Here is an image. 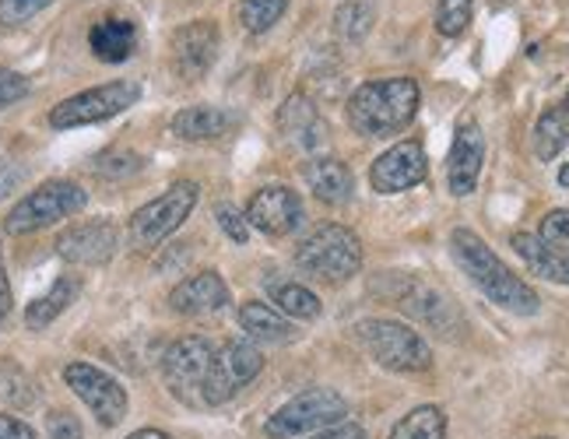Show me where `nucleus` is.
Segmentation results:
<instances>
[{
  "label": "nucleus",
  "instance_id": "1",
  "mask_svg": "<svg viewBox=\"0 0 569 439\" xmlns=\"http://www.w3.org/2000/svg\"><path fill=\"white\" fill-rule=\"evenodd\" d=\"M450 253L457 260V268H461L478 289L486 292V299L499 306V310H510L517 317L538 313V306H541L538 292L523 278H517L507 263L489 250V243L478 232L453 229L450 232Z\"/></svg>",
  "mask_w": 569,
  "mask_h": 439
},
{
  "label": "nucleus",
  "instance_id": "2",
  "mask_svg": "<svg viewBox=\"0 0 569 439\" xmlns=\"http://www.w3.org/2000/svg\"><path fill=\"white\" fill-rule=\"evenodd\" d=\"M419 81L415 78H383L359 84L348 99V123L366 138H387L405 130L419 113Z\"/></svg>",
  "mask_w": 569,
  "mask_h": 439
},
{
  "label": "nucleus",
  "instance_id": "3",
  "mask_svg": "<svg viewBox=\"0 0 569 439\" xmlns=\"http://www.w3.org/2000/svg\"><path fill=\"white\" fill-rule=\"evenodd\" d=\"M296 263L302 275L327 281V285H341L359 275L362 243H359V236L345 226H320L299 243Z\"/></svg>",
  "mask_w": 569,
  "mask_h": 439
},
{
  "label": "nucleus",
  "instance_id": "4",
  "mask_svg": "<svg viewBox=\"0 0 569 439\" xmlns=\"http://www.w3.org/2000/svg\"><path fill=\"white\" fill-rule=\"evenodd\" d=\"M356 338L390 372H426L432 366V348L408 323L373 317L356 323Z\"/></svg>",
  "mask_w": 569,
  "mask_h": 439
},
{
  "label": "nucleus",
  "instance_id": "5",
  "mask_svg": "<svg viewBox=\"0 0 569 439\" xmlns=\"http://www.w3.org/2000/svg\"><path fill=\"white\" fill-rule=\"evenodd\" d=\"M348 401L331 387H310L296 393L292 401H284L264 426L271 439H296L306 432H320V429H335L345 422Z\"/></svg>",
  "mask_w": 569,
  "mask_h": 439
},
{
  "label": "nucleus",
  "instance_id": "6",
  "mask_svg": "<svg viewBox=\"0 0 569 439\" xmlns=\"http://www.w3.org/2000/svg\"><path fill=\"white\" fill-rule=\"evenodd\" d=\"M84 204H89V193H84L78 183H71V180H50V183H42L32 193L21 197V201L11 208L4 226H8L11 236H29L36 229L57 226L60 218L78 214Z\"/></svg>",
  "mask_w": 569,
  "mask_h": 439
},
{
  "label": "nucleus",
  "instance_id": "7",
  "mask_svg": "<svg viewBox=\"0 0 569 439\" xmlns=\"http://www.w3.org/2000/svg\"><path fill=\"white\" fill-rule=\"evenodd\" d=\"M214 362V345L208 338H180L162 356V380L169 393L187 408H204V383Z\"/></svg>",
  "mask_w": 569,
  "mask_h": 439
},
{
  "label": "nucleus",
  "instance_id": "8",
  "mask_svg": "<svg viewBox=\"0 0 569 439\" xmlns=\"http://www.w3.org/2000/svg\"><path fill=\"white\" fill-rule=\"evenodd\" d=\"M197 197H201V187L197 183H190V180L172 183L162 197H156V201H148L144 208L130 214V243L138 250L159 247L166 236H172L187 222Z\"/></svg>",
  "mask_w": 569,
  "mask_h": 439
},
{
  "label": "nucleus",
  "instance_id": "9",
  "mask_svg": "<svg viewBox=\"0 0 569 439\" xmlns=\"http://www.w3.org/2000/svg\"><path fill=\"white\" fill-rule=\"evenodd\" d=\"M138 99H141V84L138 81H109V84L89 88V92H78L71 99H63L60 106H53L50 127L71 130V127L102 123L109 117H120L123 109H130Z\"/></svg>",
  "mask_w": 569,
  "mask_h": 439
},
{
  "label": "nucleus",
  "instance_id": "10",
  "mask_svg": "<svg viewBox=\"0 0 569 439\" xmlns=\"http://www.w3.org/2000/svg\"><path fill=\"white\" fill-rule=\"evenodd\" d=\"M260 369H264V356H260L257 345H250L243 338L218 345L208 383H204V408H218V405L232 401L250 380H257Z\"/></svg>",
  "mask_w": 569,
  "mask_h": 439
},
{
  "label": "nucleus",
  "instance_id": "11",
  "mask_svg": "<svg viewBox=\"0 0 569 439\" xmlns=\"http://www.w3.org/2000/svg\"><path fill=\"white\" fill-rule=\"evenodd\" d=\"M63 380L78 393V398L92 408V415L102 426H120L127 415V390L117 377H109L106 369L92 362H71L63 366Z\"/></svg>",
  "mask_w": 569,
  "mask_h": 439
},
{
  "label": "nucleus",
  "instance_id": "12",
  "mask_svg": "<svg viewBox=\"0 0 569 439\" xmlns=\"http://www.w3.org/2000/svg\"><path fill=\"white\" fill-rule=\"evenodd\" d=\"M393 281L398 285H393L390 299L398 302L405 313H411L415 320L429 323L432 331H440V335H453L465 327L457 306L440 289H432L429 281H422V278H393Z\"/></svg>",
  "mask_w": 569,
  "mask_h": 439
},
{
  "label": "nucleus",
  "instance_id": "13",
  "mask_svg": "<svg viewBox=\"0 0 569 439\" xmlns=\"http://www.w3.org/2000/svg\"><path fill=\"white\" fill-rule=\"evenodd\" d=\"M218 26L208 18L187 21L183 29L172 32V71H177L183 81H197L211 71V63L218 57Z\"/></svg>",
  "mask_w": 569,
  "mask_h": 439
},
{
  "label": "nucleus",
  "instance_id": "14",
  "mask_svg": "<svg viewBox=\"0 0 569 439\" xmlns=\"http://www.w3.org/2000/svg\"><path fill=\"white\" fill-rule=\"evenodd\" d=\"M429 172L426 148L419 141H401L387 148L383 156L369 169V183L377 193H405L411 187H419Z\"/></svg>",
  "mask_w": 569,
  "mask_h": 439
},
{
  "label": "nucleus",
  "instance_id": "15",
  "mask_svg": "<svg viewBox=\"0 0 569 439\" xmlns=\"http://www.w3.org/2000/svg\"><path fill=\"white\" fill-rule=\"evenodd\" d=\"M302 197L292 187H260L247 204V222L264 236H289L302 226Z\"/></svg>",
  "mask_w": 569,
  "mask_h": 439
},
{
  "label": "nucleus",
  "instance_id": "16",
  "mask_svg": "<svg viewBox=\"0 0 569 439\" xmlns=\"http://www.w3.org/2000/svg\"><path fill=\"white\" fill-rule=\"evenodd\" d=\"M120 247V232L113 222H81L71 226L57 236V253L71 263H81V268H99V263L113 260Z\"/></svg>",
  "mask_w": 569,
  "mask_h": 439
},
{
  "label": "nucleus",
  "instance_id": "17",
  "mask_svg": "<svg viewBox=\"0 0 569 439\" xmlns=\"http://www.w3.org/2000/svg\"><path fill=\"white\" fill-rule=\"evenodd\" d=\"M481 162H486V134L475 120H465L457 127L447 156V187L453 197H468L478 187Z\"/></svg>",
  "mask_w": 569,
  "mask_h": 439
},
{
  "label": "nucleus",
  "instance_id": "18",
  "mask_svg": "<svg viewBox=\"0 0 569 439\" xmlns=\"http://www.w3.org/2000/svg\"><path fill=\"white\" fill-rule=\"evenodd\" d=\"M278 130H281V138L299 151H317L327 141V123L320 117V109L302 92L289 96L278 109Z\"/></svg>",
  "mask_w": 569,
  "mask_h": 439
},
{
  "label": "nucleus",
  "instance_id": "19",
  "mask_svg": "<svg viewBox=\"0 0 569 439\" xmlns=\"http://www.w3.org/2000/svg\"><path fill=\"white\" fill-rule=\"evenodd\" d=\"M229 285L222 281L218 271H197L187 281H180L169 296V306L183 317H204V313H218L229 306Z\"/></svg>",
  "mask_w": 569,
  "mask_h": 439
},
{
  "label": "nucleus",
  "instance_id": "20",
  "mask_svg": "<svg viewBox=\"0 0 569 439\" xmlns=\"http://www.w3.org/2000/svg\"><path fill=\"white\" fill-rule=\"evenodd\" d=\"M302 180L323 204H348V201H352L356 180H352V172H348V166L341 159H327V156L310 159L302 166Z\"/></svg>",
  "mask_w": 569,
  "mask_h": 439
},
{
  "label": "nucleus",
  "instance_id": "21",
  "mask_svg": "<svg viewBox=\"0 0 569 439\" xmlns=\"http://www.w3.org/2000/svg\"><path fill=\"white\" fill-rule=\"evenodd\" d=\"M236 127V113L222 106H187L172 117V134L183 141H218Z\"/></svg>",
  "mask_w": 569,
  "mask_h": 439
},
{
  "label": "nucleus",
  "instance_id": "22",
  "mask_svg": "<svg viewBox=\"0 0 569 439\" xmlns=\"http://www.w3.org/2000/svg\"><path fill=\"white\" fill-rule=\"evenodd\" d=\"M89 47L102 63H123L138 50V26L127 18H102L89 32Z\"/></svg>",
  "mask_w": 569,
  "mask_h": 439
},
{
  "label": "nucleus",
  "instance_id": "23",
  "mask_svg": "<svg viewBox=\"0 0 569 439\" xmlns=\"http://www.w3.org/2000/svg\"><path fill=\"white\" fill-rule=\"evenodd\" d=\"M239 327H243L250 338L268 341V345H289L299 338L296 323L268 302H243L239 306Z\"/></svg>",
  "mask_w": 569,
  "mask_h": 439
},
{
  "label": "nucleus",
  "instance_id": "24",
  "mask_svg": "<svg viewBox=\"0 0 569 439\" xmlns=\"http://www.w3.org/2000/svg\"><path fill=\"white\" fill-rule=\"evenodd\" d=\"M78 278H71V275H63V278H57L53 281V289L47 292V296H39L29 310H26V323L32 327V331H42L47 323H53L68 306L74 302V296H78Z\"/></svg>",
  "mask_w": 569,
  "mask_h": 439
},
{
  "label": "nucleus",
  "instance_id": "25",
  "mask_svg": "<svg viewBox=\"0 0 569 439\" xmlns=\"http://www.w3.org/2000/svg\"><path fill=\"white\" fill-rule=\"evenodd\" d=\"M274 310H281L292 320H317L320 317V299L313 289H306L299 281H268Z\"/></svg>",
  "mask_w": 569,
  "mask_h": 439
},
{
  "label": "nucleus",
  "instance_id": "26",
  "mask_svg": "<svg viewBox=\"0 0 569 439\" xmlns=\"http://www.w3.org/2000/svg\"><path fill=\"white\" fill-rule=\"evenodd\" d=\"M387 439H447V415L436 405H422L408 411Z\"/></svg>",
  "mask_w": 569,
  "mask_h": 439
},
{
  "label": "nucleus",
  "instance_id": "27",
  "mask_svg": "<svg viewBox=\"0 0 569 439\" xmlns=\"http://www.w3.org/2000/svg\"><path fill=\"white\" fill-rule=\"evenodd\" d=\"M569 144V117L566 109H545L535 127V151L541 162H552L559 151Z\"/></svg>",
  "mask_w": 569,
  "mask_h": 439
},
{
  "label": "nucleus",
  "instance_id": "28",
  "mask_svg": "<svg viewBox=\"0 0 569 439\" xmlns=\"http://www.w3.org/2000/svg\"><path fill=\"white\" fill-rule=\"evenodd\" d=\"M377 21V0H345L335 14V32L345 42H362Z\"/></svg>",
  "mask_w": 569,
  "mask_h": 439
},
{
  "label": "nucleus",
  "instance_id": "29",
  "mask_svg": "<svg viewBox=\"0 0 569 439\" xmlns=\"http://www.w3.org/2000/svg\"><path fill=\"white\" fill-rule=\"evenodd\" d=\"M538 239H541V247L569 271V208H556V211L545 214Z\"/></svg>",
  "mask_w": 569,
  "mask_h": 439
},
{
  "label": "nucleus",
  "instance_id": "30",
  "mask_svg": "<svg viewBox=\"0 0 569 439\" xmlns=\"http://www.w3.org/2000/svg\"><path fill=\"white\" fill-rule=\"evenodd\" d=\"M284 11H289V0H243L239 4V26L253 36L271 32Z\"/></svg>",
  "mask_w": 569,
  "mask_h": 439
},
{
  "label": "nucleus",
  "instance_id": "31",
  "mask_svg": "<svg viewBox=\"0 0 569 439\" xmlns=\"http://www.w3.org/2000/svg\"><path fill=\"white\" fill-rule=\"evenodd\" d=\"M0 398H4L8 405H18V408H29L36 401L32 377L8 359H0Z\"/></svg>",
  "mask_w": 569,
  "mask_h": 439
},
{
  "label": "nucleus",
  "instance_id": "32",
  "mask_svg": "<svg viewBox=\"0 0 569 439\" xmlns=\"http://www.w3.org/2000/svg\"><path fill=\"white\" fill-rule=\"evenodd\" d=\"M471 11L475 0H436V32L447 39L465 36L471 26Z\"/></svg>",
  "mask_w": 569,
  "mask_h": 439
},
{
  "label": "nucleus",
  "instance_id": "33",
  "mask_svg": "<svg viewBox=\"0 0 569 439\" xmlns=\"http://www.w3.org/2000/svg\"><path fill=\"white\" fill-rule=\"evenodd\" d=\"M53 0H0V26H21V21L47 11Z\"/></svg>",
  "mask_w": 569,
  "mask_h": 439
},
{
  "label": "nucleus",
  "instance_id": "34",
  "mask_svg": "<svg viewBox=\"0 0 569 439\" xmlns=\"http://www.w3.org/2000/svg\"><path fill=\"white\" fill-rule=\"evenodd\" d=\"M214 214H218V226H222V232L232 239V243H239V247L250 243V222L243 211H236L232 204H218Z\"/></svg>",
  "mask_w": 569,
  "mask_h": 439
},
{
  "label": "nucleus",
  "instance_id": "35",
  "mask_svg": "<svg viewBox=\"0 0 569 439\" xmlns=\"http://www.w3.org/2000/svg\"><path fill=\"white\" fill-rule=\"evenodd\" d=\"M138 169H141V156H134V151H109V156L96 162V172L102 176H127Z\"/></svg>",
  "mask_w": 569,
  "mask_h": 439
},
{
  "label": "nucleus",
  "instance_id": "36",
  "mask_svg": "<svg viewBox=\"0 0 569 439\" xmlns=\"http://www.w3.org/2000/svg\"><path fill=\"white\" fill-rule=\"evenodd\" d=\"M29 96V78H21L8 68H0V109L14 106L18 99Z\"/></svg>",
  "mask_w": 569,
  "mask_h": 439
},
{
  "label": "nucleus",
  "instance_id": "37",
  "mask_svg": "<svg viewBox=\"0 0 569 439\" xmlns=\"http://www.w3.org/2000/svg\"><path fill=\"white\" fill-rule=\"evenodd\" d=\"M47 432L50 439H81V422L68 411H53L47 419Z\"/></svg>",
  "mask_w": 569,
  "mask_h": 439
},
{
  "label": "nucleus",
  "instance_id": "38",
  "mask_svg": "<svg viewBox=\"0 0 569 439\" xmlns=\"http://www.w3.org/2000/svg\"><path fill=\"white\" fill-rule=\"evenodd\" d=\"M0 439H36V429L29 422L14 419V415L0 411Z\"/></svg>",
  "mask_w": 569,
  "mask_h": 439
},
{
  "label": "nucleus",
  "instance_id": "39",
  "mask_svg": "<svg viewBox=\"0 0 569 439\" xmlns=\"http://www.w3.org/2000/svg\"><path fill=\"white\" fill-rule=\"evenodd\" d=\"M21 180H26V169H18L14 162L0 159V197H8Z\"/></svg>",
  "mask_w": 569,
  "mask_h": 439
},
{
  "label": "nucleus",
  "instance_id": "40",
  "mask_svg": "<svg viewBox=\"0 0 569 439\" xmlns=\"http://www.w3.org/2000/svg\"><path fill=\"white\" fill-rule=\"evenodd\" d=\"M11 313V285H8V268H4V253H0V320Z\"/></svg>",
  "mask_w": 569,
  "mask_h": 439
},
{
  "label": "nucleus",
  "instance_id": "41",
  "mask_svg": "<svg viewBox=\"0 0 569 439\" xmlns=\"http://www.w3.org/2000/svg\"><path fill=\"white\" fill-rule=\"evenodd\" d=\"M317 439H366V432L359 426H335V429H327Z\"/></svg>",
  "mask_w": 569,
  "mask_h": 439
},
{
  "label": "nucleus",
  "instance_id": "42",
  "mask_svg": "<svg viewBox=\"0 0 569 439\" xmlns=\"http://www.w3.org/2000/svg\"><path fill=\"white\" fill-rule=\"evenodd\" d=\"M127 439H172L169 432H159V429H138V432H130Z\"/></svg>",
  "mask_w": 569,
  "mask_h": 439
},
{
  "label": "nucleus",
  "instance_id": "43",
  "mask_svg": "<svg viewBox=\"0 0 569 439\" xmlns=\"http://www.w3.org/2000/svg\"><path fill=\"white\" fill-rule=\"evenodd\" d=\"M559 187H569V162L559 169Z\"/></svg>",
  "mask_w": 569,
  "mask_h": 439
},
{
  "label": "nucleus",
  "instance_id": "44",
  "mask_svg": "<svg viewBox=\"0 0 569 439\" xmlns=\"http://www.w3.org/2000/svg\"><path fill=\"white\" fill-rule=\"evenodd\" d=\"M566 113H569V96H566Z\"/></svg>",
  "mask_w": 569,
  "mask_h": 439
},
{
  "label": "nucleus",
  "instance_id": "45",
  "mask_svg": "<svg viewBox=\"0 0 569 439\" xmlns=\"http://www.w3.org/2000/svg\"><path fill=\"white\" fill-rule=\"evenodd\" d=\"M541 439H549V436H541Z\"/></svg>",
  "mask_w": 569,
  "mask_h": 439
}]
</instances>
